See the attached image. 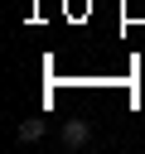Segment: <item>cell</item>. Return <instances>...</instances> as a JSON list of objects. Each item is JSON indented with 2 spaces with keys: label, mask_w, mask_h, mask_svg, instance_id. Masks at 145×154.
I'll return each instance as SVG.
<instances>
[{
  "label": "cell",
  "mask_w": 145,
  "mask_h": 154,
  "mask_svg": "<svg viewBox=\"0 0 145 154\" xmlns=\"http://www.w3.org/2000/svg\"><path fill=\"white\" fill-rule=\"evenodd\" d=\"M87 140H92V125H87V120H68V125H63V144H68V149H82Z\"/></svg>",
  "instance_id": "1"
},
{
  "label": "cell",
  "mask_w": 145,
  "mask_h": 154,
  "mask_svg": "<svg viewBox=\"0 0 145 154\" xmlns=\"http://www.w3.org/2000/svg\"><path fill=\"white\" fill-rule=\"evenodd\" d=\"M39 135H44V120H24V125H19V140H24V144L39 140Z\"/></svg>",
  "instance_id": "2"
}]
</instances>
